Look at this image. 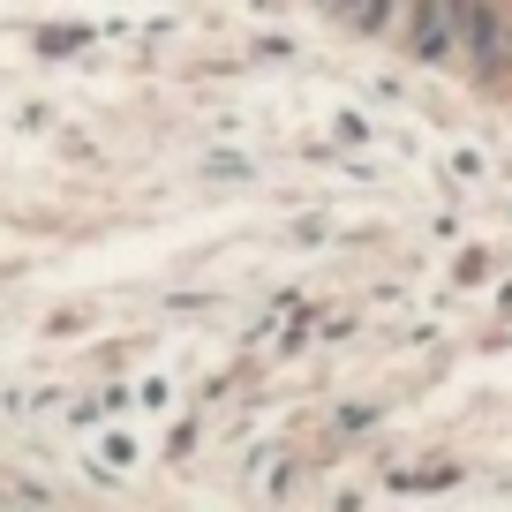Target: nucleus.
<instances>
[{
  "label": "nucleus",
  "mask_w": 512,
  "mask_h": 512,
  "mask_svg": "<svg viewBox=\"0 0 512 512\" xmlns=\"http://www.w3.org/2000/svg\"><path fill=\"white\" fill-rule=\"evenodd\" d=\"M452 8V31H460V53L475 61V76H505L512 61V16L497 0H445Z\"/></svg>",
  "instance_id": "nucleus-1"
},
{
  "label": "nucleus",
  "mask_w": 512,
  "mask_h": 512,
  "mask_svg": "<svg viewBox=\"0 0 512 512\" xmlns=\"http://www.w3.org/2000/svg\"><path fill=\"white\" fill-rule=\"evenodd\" d=\"M400 31L415 61H460V31H452V8L445 0H400Z\"/></svg>",
  "instance_id": "nucleus-2"
},
{
  "label": "nucleus",
  "mask_w": 512,
  "mask_h": 512,
  "mask_svg": "<svg viewBox=\"0 0 512 512\" xmlns=\"http://www.w3.org/2000/svg\"><path fill=\"white\" fill-rule=\"evenodd\" d=\"M317 8H347V0H317Z\"/></svg>",
  "instance_id": "nucleus-3"
},
{
  "label": "nucleus",
  "mask_w": 512,
  "mask_h": 512,
  "mask_svg": "<svg viewBox=\"0 0 512 512\" xmlns=\"http://www.w3.org/2000/svg\"><path fill=\"white\" fill-rule=\"evenodd\" d=\"M505 76H512V61H505Z\"/></svg>",
  "instance_id": "nucleus-4"
}]
</instances>
